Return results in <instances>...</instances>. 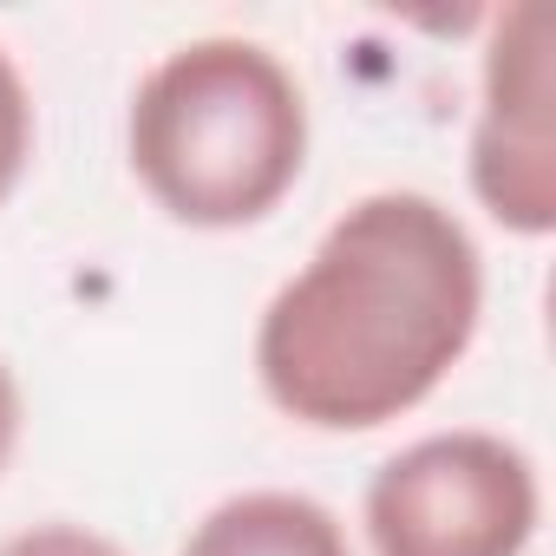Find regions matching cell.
<instances>
[{
    "instance_id": "277c9868",
    "label": "cell",
    "mask_w": 556,
    "mask_h": 556,
    "mask_svg": "<svg viewBox=\"0 0 556 556\" xmlns=\"http://www.w3.org/2000/svg\"><path fill=\"white\" fill-rule=\"evenodd\" d=\"M471 190L478 203L517 229H556V138H549V14L517 0L497 14L484 47V92L471 131Z\"/></svg>"
},
{
    "instance_id": "3957f363",
    "label": "cell",
    "mask_w": 556,
    "mask_h": 556,
    "mask_svg": "<svg viewBox=\"0 0 556 556\" xmlns=\"http://www.w3.org/2000/svg\"><path fill=\"white\" fill-rule=\"evenodd\" d=\"M361 510L374 556H523L543 491L523 445L497 432H432L374 471Z\"/></svg>"
},
{
    "instance_id": "6da1fadb",
    "label": "cell",
    "mask_w": 556,
    "mask_h": 556,
    "mask_svg": "<svg viewBox=\"0 0 556 556\" xmlns=\"http://www.w3.org/2000/svg\"><path fill=\"white\" fill-rule=\"evenodd\" d=\"M484 255L426 190H374L255 321V380L315 432H374L426 406L478 341Z\"/></svg>"
},
{
    "instance_id": "ba28073f",
    "label": "cell",
    "mask_w": 556,
    "mask_h": 556,
    "mask_svg": "<svg viewBox=\"0 0 556 556\" xmlns=\"http://www.w3.org/2000/svg\"><path fill=\"white\" fill-rule=\"evenodd\" d=\"M14 445H21V380L8 374V361H0V471H8Z\"/></svg>"
},
{
    "instance_id": "52a82bcc",
    "label": "cell",
    "mask_w": 556,
    "mask_h": 556,
    "mask_svg": "<svg viewBox=\"0 0 556 556\" xmlns=\"http://www.w3.org/2000/svg\"><path fill=\"white\" fill-rule=\"evenodd\" d=\"M0 556H125V549L86 523H34V530L0 543Z\"/></svg>"
},
{
    "instance_id": "8992f818",
    "label": "cell",
    "mask_w": 556,
    "mask_h": 556,
    "mask_svg": "<svg viewBox=\"0 0 556 556\" xmlns=\"http://www.w3.org/2000/svg\"><path fill=\"white\" fill-rule=\"evenodd\" d=\"M27 157H34V92H27L21 66L0 53V203L21 190Z\"/></svg>"
},
{
    "instance_id": "7a4b0ae2",
    "label": "cell",
    "mask_w": 556,
    "mask_h": 556,
    "mask_svg": "<svg viewBox=\"0 0 556 556\" xmlns=\"http://www.w3.org/2000/svg\"><path fill=\"white\" fill-rule=\"evenodd\" d=\"M125 151L164 216L242 229L295 190L308 164V99L262 40L210 34L138 79Z\"/></svg>"
},
{
    "instance_id": "5b68a950",
    "label": "cell",
    "mask_w": 556,
    "mask_h": 556,
    "mask_svg": "<svg viewBox=\"0 0 556 556\" xmlns=\"http://www.w3.org/2000/svg\"><path fill=\"white\" fill-rule=\"evenodd\" d=\"M177 556H354V543L308 491H236L190 523Z\"/></svg>"
}]
</instances>
